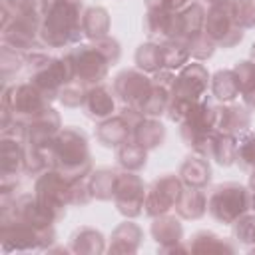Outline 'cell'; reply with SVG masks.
<instances>
[{
  "label": "cell",
  "mask_w": 255,
  "mask_h": 255,
  "mask_svg": "<svg viewBox=\"0 0 255 255\" xmlns=\"http://www.w3.org/2000/svg\"><path fill=\"white\" fill-rule=\"evenodd\" d=\"M42 10L40 40L46 48H68L80 44L84 2L82 0H36Z\"/></svg>",
  "instance_id": "1"
},
{
  "label": "cell",
  "mask_w": 255,
  "mask_h": 255,
  "mask_svg": "<svg viewBox=\"0 0 255 255\" xmlns=\"http://www.w3.org/2000/svg\"><path fill=\"white\" fill-rule=\"evenodd\" d=\"M52 167L68 179L88 177L92 173V153L88 135L80 128H62L52 143Z\"/></svg>",
  "instance_id": "2"
},
{
  "label": "cell",
  "mask_w": 255,
  "mask_h": 255,
  "mask_svg": "<svg viewBox=\"0 0 255 255\" xmlns=\"http://www.w3.org/2000/svg\"><path fill=\"white\" fill-rule=\"evenodd\" d=\"M211 82V76L207 72V68L193 60L187 62L181 70H177L175 74V82L171 88V100L167 106V118L171 122H181L185 118V114L189 112V108L199 102L201 98H205L207 86Z\"/></svg>",
  "instance_id": "3"
},
{
  "label": "cell",
  "mask_w": 255,
  "mask_h": 255,
  "mask_svg": "<svg viewBox=\"0 0 255 255\" xmlns=\"http://www.w3.org/2000/svg\"><path fill=\"white\" fill-rule=\"evenodd\" d=\"M52 102L48 96L38 90L32 82L24 84H4L2 90V124L0 128H6L12 122L28 124L38 114H42Z\"/></svg>",
  "instance_id": "4"
},
{
  "label": "cell",
  "mask_w": 255,
  "mask_h": 255,
  "mask_svg": "<svg viewBox=\"0 0 255 255\" xmlns=\"http://www.w3.org/2000/svg\"><path fill=\"white\" fill-rule=\"evenodd\" d=\"M56 243V229L34 227L28 221H22L12 215H0V245L4 253L10 251H34L50 249Z\"/></svg>",
  "instance_id": "5"
},
{
  "label": "cell",
  "mask_w": 255,
  "mask_h": 255,
  "mask_svg": "<svg viewBox=\"0 0 255 255\" xmlns=\"http://www.w3.org/2000/svg\"><path fill=\"white\" fill-rule=\"evenodd\" d=\"M207 211L215 221L233 225L241 215L251 211V189L235 181L219 183L207 197Z\"/></svg>",
  "instance_id": "6"
},
{
  "label": "cell",
  "mask_w": 255,
  "mask_h": 255,
  "mask_svg": "<svg viewBox=\"0 0 255 255\" xmlns=\"http://www.w3.org/2000/svg\"><path fill=\"white\" fill-rule=\"evenodd\" d=\"M217 129H213V106L207 102V98H201L195 102L185 118L179 122V133L183 143L193 149V153L205 155L209 153L211 137Z\"/></svg>",
  "instance_id": "7"
},
{
  "label": "cell",
  "mask_w": 255,
  "mask_h": 255,
  "mask_svg": "<svg viewBox=\"0 0 255 255\" xmlns=\"http://www.w3.org/2000/svg\"><path fill=\"white\" fill-rule=\"evenodd\" d=\"M66 58L72 66L74 80L88 88L102 84L112 66V62L102 54V50L94 42L92 44H76L72 50L66 52Z\"/></svg>",
  "instance_id": "8"
},
{
  "label": "cell",
  "mask_w": 255,
  "mask_h": 255,
  "mask_svg": "<svg viewBox=\"0 0 255 255\" xmlns=\"http://www.w3.org/2000/svg\"><path fill=\"white\" fill-rule=\"evenodd\" d=\"M203 32L207 38L215 42V46L221 48H233L243 40L245 32L241 26H237L233 16V0L213 4L207 8Z\"/></svg>",
  "instance_id": "9"
},
{
  "label": "cell",
  "mask_w": 255,
  "mask_h": 255,
  "mask_svg": "<svg viewBox=\"0 0 255 255\" xmlns=\"http://www.w3.org/2000/svg\"><path fill=\"white\" fill-rule=\"evenodd\" d=\"M34 195L44 207H48L52 213L58 215V219H62L66 207L70 205V179L58 169L48 167L36 177Z\"/></svg>",
  "instance_id": "10"
},
{
  "label": "cell",
  "mask_w": 255,
  "mask_h": 255,
  "mask_svg": "<svg viewBox=\"0 0 255 255\" xmlns=\"http://www.w3.org/2000/svg\"><path fill=\"white\" fill-rule=\"evenodd\" d=\"M147 187L135 171H120L114 191V203L126 219H135L143 213Z\"/></svg>",
  "instance_id": "11"
},
{
  "label": "cell",
  "mask_w": 255,
  "mask_h": 255,
  "mask_svg": "<svg viewBox=\"0 0 255 255\" xmlns=\"http://www.w3.org/2000/svg\"><path fill=\"white\" fill-rule=\"evenodd\" d=\"M74 80V74H72V66L68 62V58H54L50 56L46 62H42L38 68H34L30 72V82L42 90L50 102L58 100L60 96V90L70 84Z\"/></svg>",
  "instance_id": "12"
},
{
  "label": "cell",
  "mask_w": 255,
  "mask_h": 255,
  "mask_svg": "<svg viewBox=\"0 0 255 255\" xmlns=\"http://www.w3.org/2000/svg\"><path fill=\"white\" fill-rule=\"evenodd\" d=\"M181 189H183V181L179 179V175L165 173L155 177L145 193V205H143L145 215L157 217V215L169 213L175 207V201Z\"/></svg>",
  "instance_id": "13"
},
{
  "label": "cell",
  "mask_w": 255,
  "mask_h": 255,
  "mask_svg": "<svg viewBox=\"0 0 255 255\" xmlns=\"http://www.w3.org/2000/svg\"><path fill=\"white\" fill-rule=\"evenodd\" d=\"M112 90L124 106L139 110L151 90V78L139 68H128V70H122L114 78Z\"/></svg>",
  "instance_id": "14"
},
{
  "label": "cell",
  "mask_w": 255,
  "mask_h": 255,
  "mask_svg": "<svg viewBox=\"0 0 255 255\" xmlns=\"http://www.w3.org/2000/svg\"><path fill=\"white\" fill-rule=\"evenodd\" d=\"M175 82V72L173 70H159L151 74V90L147 98L143 100L139 112L149 118H159L167 112L169 100H171V88Z\"/></svg>",
  "instance_id": "15"
},
{
  "label": "cell",
  "mask_w": 255,
  "mask_h": 255,
  "mask_svg": "<svg viewBox=\"0 0 255 255\" xmlns=\"http://www.w3.org/2000/svg\"><path fill=\"white\" fill-rule=\"evenodd\" d=\"M60 129H62L60 114L52 106H48L42 114H38L34 120L26 124L24 141L30 145H38V147H52L54 137L60 133Z\"/></svg>",
  "instance_id": "16"
},
{
  "label": "cell",
  "mask_w": 255,
  "mask_h": 255,
  "mask_svg": "<svg viewBox=\"0 0 255 255\" xmlns=\"http://www.w3.org/2000/svg\"><path fill=\"white\" fill-rule=\"evenodd\" d=\"M249 128H251V114L245 106H237V104L213 106V129L239 137L241 133L249 131Z\"/></svg>",
  "instance_id": "17"
},
{
  "label": "cell",
  "mask_w": 255,
  "mask_h": 255,
  "mask_svg": "<svg viewBox=\"0 0 255 255\" xmlns=\"http://www.w3.org/2000/svg\"><path fill=\"white\" fill-rule=\"evenodd\" d=\"M26 149L24 139L12 135H0V179H18L24 173Z\"/></svg>",
  "instance_id": "18"
},
{
  "label": "cell",
  "mask_w": 255,
  "mask_h": 255,
  "mask_svg": "<svg viewBox=\"0 0 255 255\" xmlns=\"http://www.w3.org/2000/svg\"><path fill=\"white\" fill-rule=\"evenodd\" d=\"M114 96H116L114 90H110L104 84L90 86L86 90L84 104H82L86 116L92 120H100V122L114 116V112H116V98Z\"/></svg>",
  "instance_id": "19"
},
{
  "label": "cell",
  "mask_w": 255,
  "mask_h": 255,
  "mask_svg": "<svg viewBox=\"0 0 255 255\" xmlns=\"http://www.w3.org/2000/svg\"><path fill=\"white\" fill-rule=\"evenodd\" d=\"M131 131L133 126L128 122V118L122 114H114L98 124L96 137L106 147H120L124 141L131 139Z\"/></svg>",
  "instance_id": "20"
},
{
  "label": "cell",
  "mask_w": 255,
  "mask_h": 255,
  "mask_svg": "<svg viewBox=\"0 0 255 255\" xmlns=\"http://www.w3.org/2000/svg\"><path fill=\"white\" fill-rule=\"evenodd\" d=\"M141 239H143L141 227L137 223H133L131 219H126L112 231L108 251L110 253H128V255L135 253L141 245Z\"/></svg>",
  "instance_id": "21"
},
{
  "label": "cell",
  "mask_w": 255,
  "mask_h": 255,
  "mask_svg": "<svg viewBox=\"0 0 255 255\" xmlns=\"http://www.w3.org/2000/svg\"><path fill=\"white\" fill-rule=\"evenodd\" d=\"M179 179L183 181V185L187 187H207L211 181V165H209V157L193 153L187 155L179 167Z\"/></svg>",
  "instance_id": "22"
},
{
  "label": "cell",
  "mask_w": 255,
  "mask_h": 255,
  "mask_svg": "<svg viewBox=\"0 0 255 255\" xmlns=\"http://www.w3.org/2000/svg\"><path fill=\"white\" fill-rule=\"evenodd\" d=\"M173 209H175V215L181 219H199L207 211V193L201 187L183 185Z\"/></svg>",
  "instance_id": "23"
},
{
  "label": "cell",
  "mask_w": 255,
  "mask_h": 255,
  "mask_svg": "<svg viewBox=\"0 0 255 255\" xmlns=\"http://www.w3.org/2000/svg\"><path fill=\"white\" fill-rule=\"evenodd\" d=\"M151 219L153 221H151L149 231L159 249H165V247H171V245L183 241V225L179 223V219L175 215L163 213V215H157Z\"/></svg>",
  "instance_id": "24"
},
{
  "label": "cell",
  "mask_w": 255,
  "mask_h": 255,
  "mask_svg": "<svg viewBox=\"0 0 255 255\" xmlns=\"http://www.w3.org/2000/svg\"><path fill=\"white\" fill-rule=\"evenodd\" d=\"M205 14L207 10L203 8L201 2H191L189 6H185L183 10L177 12V32H179V40L189 42L195 36L203 34V26H205Z\"/></svg>",
  "instance_id": "25"
},
{
  "label": "cell",
  "mask_w": 255,
  "mask_h": 255,
  "mask_svg": "<svg viewBox=\"0 0 255 255\" xmlns=\"http://www.w3.org/2000/svg\"><path fill=\"white\" fill-rule=\"evenodd\" d=\"M131 139L137 141L141 147L155 149L163 143L165 139V126L159 122V118H149V116H141L139 122L133 126L131 131Z\"/></svg>",
  "instance_id": "26"
},
{
  "label": "cell",
  "mask_w": 255,
  "mask_h": 255,
  "mask_svg": "<svg viewBox=\"0 0 255 255\" xmlns=\"http://www.w3.org/2000/svg\"><path fill=\"white\" fill-rule=\"evenodd\" d=\"M108 251L104 235L94 227H80L70 237V253L76 255H100Z\"/></svg>",
  "instance_id": "27"
},
{
  "label": "cell",
  "mask_w": 255,
  "mask_h": 255,
  "mask_svg": "<svg viewBox=\"0 0 255 255\" xmlns=\"http://www.w3.org/2000/svg\"><path fill=\"white\" fill-rule=\"evenodd\" d=\"M209 88H211V94L217 102L221 104H231L233 100L239 98L241 94V88H239V78L235 74V70H217L213 76H211V82H209Z\"/></svg>",
  "instance_id": "28"
},
{
  "label": "cell",
  "mask_w": 255,
  "mask_h": 255,
  "mask_svg": "<svg viewBox=\"0 0 255 255\" xmlns=\"http://www.w3.org/2000/svg\"><path fill=\"white\" fill-rule=\"evenodd\" d=\"M82 30L90 42L110 36V12L104 6L86 8L82 16Z\"/></svg>",
  "instance_id": "29"
},
{
  "label": "cell",
  "mask_w": 255,
  "mask_h": 255,
  "mask_svg": "<svg viewBox=\"0 0 255 255\" xmlns=\"http://www.w3.org/2000/svg\"><path fill=\"white\" fill-rule=\"evenodd\" d=\"M207 157L217 161L223 167L237 163V135L215 131L213 137H211V143H209Z\"/></svg>",
  "instance_id": "30"
},
{
  "label": "cell",
  "mask_w": 255,
  "mask_h": 255,
  "mask_svg": "<svg viewBox=\"0 0 255 255\" xmlns=\"http://www.w3.org/2000/svg\"><path fill=\"white\" fill-rule=\"evenodd\" d=\"M233 70L239 78V96L243 100V106L255 112V60H241L233 66Z\"/></svg>",
  "instance_id": "31"
},
{
  "label": "cell",
  "mask_w": 255,
  "mask_h": 255,
  "mask_svg": "<svg viewBox=\"0 0 255 255\" xmlns=\"http://www.w3.org/2000/svg\"><path fill=\"white\" fill-rule=\"evenodd\" d=\"M191 253H235V245L211 231H197L189 241Z\"/></svg>",
  "instance_id": "32"
},
{
  "label": "cell",
  "mask_w": 255,
  "mask_h": 255,
  "mask_svg": "<svg viewBox=\"0 0 255 255\" xmlns=\"http://www.w3.org/2000/svg\"><path fill=\"white\" fill-rule=\"evenodd\" d=\"M161 46V68L165 70H181L189 62V48L183 40H163Z\"/></svg>",
  "instance_id": "33"
},
{
  "label": "cell",
  "mask_w": 255,
  "mask_h": 255,
  "mask_svg": "<svg viewBox=\"0 0 255 255\" xmlns=\"http://www.w3.org/2000/svg\"><path fill=\"white\" fill-rule=\"evenodd\" d=\"M118 173L120 171L110 169V167H102V169H96L90 173V189H92L94 199H100V201L114 199Z\"/></svg>",
  "instance_id": "34"
},
{
  "label": "cell",
  "mask_w": 255,
  "mask_h": 255,
  "mask_svg": "<svg viewBox=\"0 0 255 255\" xmlns=\"http://www.w3.org/2000/svg\"><path fill=\"white\" fill-rule=\"evenodd\" d=\"M116 149H118V153H116L118 155V163H120L122 169H126V171H139L141 167H145V163H147V149L141 147L137 141L128 139V141H124Z\"/></svg>",
  "instance_id": "35"
},
{
  "label": "cell",
  "mask_w": 255,
  "mask_h": 255,
  "mask_svg": "<svg viewBox=\"0 0 255 255\" xmlns=\"http://www.w3.org/2000/svg\"><path fill=\"white\" fill-rule=\"evenodd\" d=\"M135 68H139L145 74H155L161 68V46L159 42H143L135 50Z\"/></svg>",
  "instance_id": "36"
},
{
  "label": "cell",
  "mask_w": 255,
  "mask_h": 255,
  "mask_svg": "<svg viewBox=\"0 0 255 255\" xmlns=\"http://www.w3.org/2000/svg\"><path fill=\"white\" fill-rule=\"evenodd\" d=\"M24 66H26V52H20L16 48L2 44V48H0V74H2L4 84H8V80L14 74H18Z\"/></svg>",
  "instance_id": "37"
},
{
  "label": "cell",
  "mask_w": 255,
  "mask_h": 255,
  "mask_svg": "<svg viewBox=\"0 0 255 255\" xmlns=\"http://www.w3.org/2000/svg\"><path fill=\"white\" fill-rule=\"evenodd\" d=\"M237 163L247 171L255 169V131H245L237 137Z\"/></svg>",
  "instance_id": "38"
},
{
  "label": "cell",
  "mask_w": 255,
  "mask_h": 255,
  "mask_svg": "<svg viewBox=\"0 0 255 255\" xmlns=\"http://www.w3.org/2000/svg\"><path fill=\"white\" fill-rule=\"evenodd\" d=\"M233 235L243 245H255V213H245L233 223Z\"/></svg>",
  "instance_id": "39"
},
{
  "label": "cell",
  "mask_w": 255,
  "mask_h": 255,
  "mask_svg": "<svg viewBox=\"0 0 255 255\" xmlns=\"http://www.w3.org/2000/svg\"><path fill=\"white\" fill-rule=\"evenodd\" d=\"M185 44H187V48H189V56H191L193 60H197V62H203V60L211 58L213 52H215V48H217L215 42L205 36V32L199 34V36H195L193 40H189V42H185Z\"/></svg>",
  "instance_id": "40"
},
{
  "label": "cell",
  "mask_w": 255,
  "mask_h": 255,
  "mask_svg": "<svg viewBox=\"0 0 255 255\" xmlns=\"http://www.w3.org/2000/svg\"><path fill=\"white\" fill-rule=\"evenodd\" d=\"M233 16L243 30L255 28V0H233Z\"/></svg>",
  "instance_id": "41"
},
{
  "label": "cell",
  "mask_w": 255,
  "mask_h": 255,
  "mask_svg": "<svg viewBox=\"0 0 255 255\" xmlns=\"http://www.w3.org/2000/svg\"><path fill=\"white\" fill-rule=\"evenodd\" d=\"M86 90H88V86H84V84H80V82L72 80L70 84H66V86L60 90L58 100H60L66 108H78V106H82V104H84Z\"/></svg>",
  "instance_id": "42"
},
{
  "label": "cell",
  "mask_w": 255,
  "mask_h": 255,
  "mask_svg": "<svg viewBox=\"0 0 255 255\" xmlns=\"http://www.w3.org/2000/svg\"><path fill=\"white\" fill-rule=\"evenodd\" d=\"M94 44L102 50V54L112 62V66L120 60V54H122V48H120V42L112 36H106V38H100V40H94Z\"/></svg>",
  "instance_id": "43"
},
{
  "label": "cell",
  "mask_w": 255,
  "mask_h": 255,
  "mask_svg": "<svg viewBox=\"0 0 255 255\" xmlns=\"http://www.w3.org/2000/svg\"><path fill=\"white\" fill-rule=\"evenodd\" d=\"M32 0H2V12H6L10 18L20 14Z\"/></svg>",
  "instance_id": "44"
},
{
  "label": "cell",
  "mask_w": 255,
  "mask_h": 255,
  "mask_svg": "<svg viewBox=\"0 0 255 255\" xmlns=\"http://www.w3.org/2000/svg\"><path fill=\"white\" fill-rule=\"evenodd\" d=\"M193 0H165V8L171 10V12H179L183 10L185 6H189Z\"/></svg>",
  "instance_id": "45"
},
{
  "label": "cell",
  "mask_w": 255,
  "mask_h": 255,
  "mask_svg": "<svg viewBox=\"0 0 255 255\" xmlns=\"http://www.w3.org/2000/svg\"><path fill=\"white\" fill-rule=\"evenodd\" d=\"M247 187L251 189V193H255V169L249 171V185Z\"/></svg>",
  "instance_id": "46"
},
{
  "label": "cell",
  "mask_w": 255,
  "mask_h": 255,
  "mask_svg": "<svg viewBox=\"0 0 255 255\" xmlns=\"http://www.w3.org/2000/svg\"><path fill=\"white\" fill-rule=\"evenodd\" d=\"M197 2H205V4H209V6H213V4H221V2H227V0H197Z\"/></svg>",
  "instance_id": "47"
},
{
  "label": "cell",
  "mask_w": 255,
  "mask_h": 255,
  "mask_svg": "<svg viewBox=\"0 0 255 255\" xmlns=\"http://www.w3.org/2000/svg\"><path fill=\"white\" fill-rule=\"evenodd\" d=\"M251 211L255 213V193H251Z\"/></svg>",
  "instance_id": "48"
},
{
  "label": "cell",
  "mask_w": 255,
  "mask_h": 255,
  "mask_svg": "<svg viewBox=\"0 0 255 255\" xmlns=\"http://www.w3.org/2000/svg\"><path fill=\"white\" fill-rule=\"evenodd\" d=\"M249 56H251V60H255V44L251 46V52H249Z\"/></svg>",
  "instance_id": "49"
},
{
  "label": "cell",
  "mask_w": 255,
  "mask_h": 255,
  "mask_svg": "<svg viewBox=\"0 0 255 255\" xmlns=\"http://www.w3.org/2000/svg\"><path fill=\"white\" fill-rule=\"evenodd\" d=\"M251 253H255V245H253V247H251Z\"/></svg>",
  "instance_id": "50"
}]
</instances>
